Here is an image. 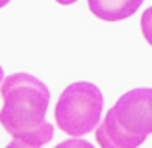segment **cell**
<instances>
[{
	"instance_id": "cell-1",
	"label": "cell",
	"mask_w": 152,
	"mask_h": 148,
	"mask_svg": "<svg viewBox=\"0 0 152 148\" xmlns=\"http://www.w3.org/2000/svg\"><path fill=\"white\" fill-rule=\"evenodd\" d=\"M4 104L0 123L15 141L42 146L52 141L54 127L46 121L50 90L41 79L29 73H12L0 87Z\"/></svg>"
},
{
	"instance_id": "cell-3",
	"label": "cell",
	"mask_w": 152,
	"mask_h": 148,
	"mask_svg": "<svg viewBox=\"0 0 152 148\" xmlns=\"http://www.w3.org/2000/svg\"><path fill=\"white\" fill-rule=\"evenodd\" d=\"M104 96L94 83L79 81L66 87L56 104V123L64 133L83 137L100 125Z\"/></svg>"
},
{
	"instance_id": "cell-9",
	"label": "cell",
	"mask_w": 152,
	"mask_h": 148,
	"mask_svg": "<svg viewBox=\"0 0 152 148\" xmlns=\"http://www.w3.org/2000/svg\"><path fill=\"white\" fill-rule=\"evenodd\" d=\"M4 79H6V77H4V73H2V66H0V87H2V83H4Z\"/></svg>"
},
{
	"instance_id": "cell-6",
	"label": "cell",
	"mask_w": 152,
	"mask_h": 148,
	"mask_svg": "<svg viewBox=\"0 0 152 148\" xmlns=\"http://www.w3.org/2000/svg\"><path fill=\"white\" fill-rule=\"evenodd\" d=\"M56 148H94V144L85 139H67V141L60 142Z\"/></svg>"
},
{
	"instance_id": "cell-8",
	"label": "cell",
	"mask_w": 152,
	"mask_h": 148,
	"mask_svg": "<svg viewBox=\"0 0 152 148\" xmlns=\"http://www.w3.org/2000/svg\"><path fill=\"white\" fill-rule=\"evenodd\" d=\"M58 4H64V6H69V4H73V2H77V0H56Z\"/></svg>"
},
{
	"instance_id": "cell-5",
	"label": "cell",
	"mask_w": 152,
	"mask_h": 148,
	"mask_svg": "<svg viewBox=\"0 0 152 148\" xmlns=\"http://www.w3.org/2000/svg\"><path fill=\"white\" fill-rule=\"evenodd\" d=\"M141 31H142V35H145L146 42L152 46V6L146 8L141 15Z\"/></svg>"
},
{
	"instance_id": "cell-10",
	"label": "cell",
	"mask_w": 152,
	"mask_h": 148,
	"mask_svg": "<svg viewBox=\"0 0 152 148\" xmlns=\"http://www.w3.org/2000/svg\"><path fill=\"white\" fill-rule=\"evenodd\" d=\"M8 2H10V0H0V8H4V6H6Z\"/></svg>"
},
{
	"instance_id": "cell-2",
	"label": "cell",
	"mask_w": 152,
	"mask_h": 148,
	"mask_svg": "<svg viewBox=\"0 0 152 148\" xmlns=\"http://www.w3.org/2000/svg\"><path fill=\"white\" fill-rule=\"evenodd\" d=\"M152 133V89H133L110 108L96 127L100 148H139Z\"/></svg>"
},
{
	"instance_id": "cell-7",
	"label": "cell",
	"mask_w": 152,
	"mask_h": 148,
	"mask_svg": "<svg viewBox=\"0 0 152 148\" xmlns=\"http://www.w3.org/2000/svg\"><path fill=\"white\" fill-rule=\"evenodd\" d=\"M6 148H41V146H33V144H27V142H21V141H12V142H8V146Z\"/></svg>"
},
{
	"instance_id": "cell-4",
	"label": "cell",
	"mask_w": 152,
	"mask_h": 148,
	"mask_svg": "<svg viewBox=\"0 0 152 148\" xmlns=\"http://www.w3.org/2000/svg\"><path fill=\"white\" fill-rule=\"evenodd\" d=\"M89 10L102 21H121L141 8L142 0H87Z\"/></svg>"
}]
</instances>
